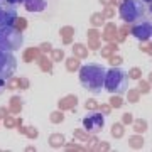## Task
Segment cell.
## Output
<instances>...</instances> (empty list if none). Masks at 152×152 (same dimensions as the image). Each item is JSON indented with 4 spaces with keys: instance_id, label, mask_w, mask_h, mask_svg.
<instances>
[{
    "instance_id": "cell-1",
    "label": "cell",
    "mask_w": 152,
    "mask_h": 152,
    "mask_svg": "<svg viewBox=\"0 0 152 152\" xmlns=\"http://www.w3.org/2000/svg\"><path fill=\"white\" fill-rule=\"evenodd\" d=\"M105 75L107 69L100 64H85L80 69V81L86 90L93 93H100L105 88Z\"/></svg>"
},
{
    "instance_id": "cell-2",
    "label": "cell",
    "mask_w": 152,
    "mask_h": 152,
    "mask_svg": "<svg viewBox=\"0 0 152 152\" xmlns=\"http://www.w3.org/2000/svg\"><path fill=\"white\" fill-rule=\"evenodd\" d=\"M127 85H129V78H127V73L120 68H112V69L107 71L105 75V90L112 95H122L127 90Z\"/></svg>"
},
{
    "instance_id": "cell-3",
    "label": "cell",
    "mask_w": 152,
    "mask_h": 152,
    "mask_svg": "<svg viewBox=\"0 0 152 152\" xmlns=\"http://www.w3.org/2000/svg\"><path fill=\"white\" fill-rule=\"evenodd\" d=\"M145 5L144 0H124L120 4V17L129 24H134L137 20H142L145 17Z\"/></svg>"
},
{
    "instance_id": "cell-4",
    "label": "cell",
    "mask_w": 152,
    "mask_h": 152,
    "mask_svg": "<svg viewBox=\"0 0 152 152\" xmlns=\"http://www.w3.org/2000/svg\"><path fill=\"white\" fill-rule=\"evenodd\" d=\"M24 42L20 31H17L12 26L7 27H0V49H5V51H15L19 49Z\"/></svg>"
},
{
    "instance_id": "cell-5",
    "label": "cell",
    "mask_w": 152,
    "mask_h": 152,
    "mask_svg": "<svg viewBox=\"0 0 152 152\" xmlns=\"http://www.w3.org/2000/svg\"><path fill=\"white\" fill-rule=\"evenodd\" d=\"M17 61L10 54V51L0 49V80H7L15 73Z\"/></svg>"
},
{
    "instance_id": "cell-6",
    "label": "cell",
    "mask_w": 152,
    "mask_h": 152,
    "mask_svg": "<svg viewBox=\"0 0 152 152\" xmlns=\"http://www.w3.org/2000/svg\"><path fill=\"white\" fill-rule=\"evenodd\" d=\"M17 20V10L12 4H0V27L12 26Z\"/></svg>"
},
{
    "instance_id": "cell-7",
    "label": "cell",
    "mask_w": 152,
    "mask_h": 152,
    "mask_svg": "<svg viewBox=\"0 0 152 152\" xmlns=\"http://www.w3.org/2000/svg\"><path fill=\"white\" fill-rule=\"evenodd\" d=\"M83 125H85L86 132H90V134H98V132L103 129L105 118L100 113H91L90 117H86V118L83 120Z\"/></svg>"
},
{
    "instance_id": "cell-8",
    "label": "cell",
    "mask_w": 152,
    "mask_h": 152,
    "mask_svg": "<svg viewBox=\"0 0 152 152\" xmlns=\"http://www.w3.org/2000/svg\"><path fill=\"white\" fill-rule=\"evenodd\" d=\"M132 36L137 37L139 41H147V39L152 36V26L149 22H140V24H135L134 29H132Z\"/></svg>"
},
{
    "instance_id": "cell-9",
    "label": "cell",
    "mask_w": 152,
    "mask_h": 152,
    "mask_svg": "<svg viewBox=\"0 0 152 152\" xmlns=\"http://www.w3.org/2000/svg\"><path fill=\"white\" fill-rule=\"evenodd\" d=\"M24 4L29 12H42L46 9V0H26Z\"/></svg>"
},
{
    "instance_id": "cell-10",
    "label": "cell",
    "mask_w": 152,
    "mask_h": 152,
    "mask_svg": "<svg viewBox=\"0 0 152 152\" xmlns=\"http://www.w3.org/2000/svg\"><path fill=\"white\" fill-rule=\"evenodd\" d=\"M9 4H12V5H19V4H22V2H26V0H7Z\"/></svg>"
},
{
    "instance_id": "cell-11",
    "label": "cell",
    "mask_w": 152,
    "mask_h": 152,
    "mask_svg": "<svg viewBox=\"0 0 152 152\" xmlns=\"http://www.w3.org/2000/svg\"><path fill=\"white\" fill-rule=\"evenodd\" d=\"M149 12L152 14V2H151V7H149Z\"/></svg>"
},
{
    "instance_id": "cell-12",
    "label": "cell",
    "mask_w": 152,
    "mask_h": 152,
    "mask_svg": "<svg viewBox=\"0 0 152 152\" xmlns=\"http://www.w3.org/2000/svg\"><path fill=\"white\" fill-rule=\"evenodd\" d=\"M144 2H152V0H144Z\"/></svg>"
}]
</instances>
